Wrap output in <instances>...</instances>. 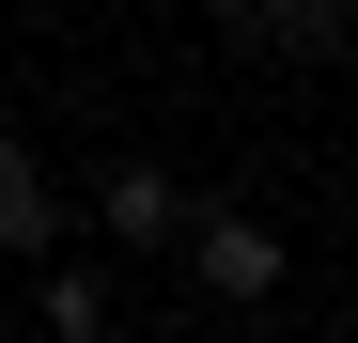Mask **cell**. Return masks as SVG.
<instances>
[{
    "label": "cell",
    "mask_w": 358,
    "mask_h": 343,
    "mask_svg": "<svg viewBox=\"0 0 358 343\" xmlns=\"http://www.w3.org/2000/svg\"><path fill=\"white\" fill-rule=\"evenodd\" d=\"M234 47H265V63H327V47L358 31V0H218Z\"/></svg>",
    "instance_id": "1"
},
{
    "label": "cell",
    "mask_w": 358,
    "mask_h": 343,
    "mask_svg": "<svg viewBox=\"0 0 358 343\" xmlns=\"http://www.w3.org/2000/svg\"><path fill=\"white\" fill-rule=\"evenodd\" d=\"M187 250H203V297H280V234H265V218H187Z\"/></svg>",
    "instance_id": "2"
},
{
    "label": "cell",
    "mask_w": 358,
    "mask_h": 343,
    "mask_svg": "<svg viewBox=\"0 0 358 343\" xmlns=\"http://www.w3.org/2000/svg\"><path fill=\"white\" fill-rule=\"evenodd\" d=\"M94 218H109V234H125V250H156V234H187V188H171L156 156H125V172H109V188H94Z\"/></svg>",
    "instance_id": "3"
},
{
    "label": "cell",
    "mask_w": 358,
    "mask_h": 343,
    "mask_svg": "<svg viewBox=\"0 0 358 343\" xmlns=\"http://www.w3.org/2000/svg\"><path fill=\"white\" fill-rule=\"evenodd\" d=\"M63 234V188L31 172V141H0V250H47Z\"/></svg>",
    "instance_id": "4"
},
{
    "label": "cell",
    "mask_w": 358,
    "mask_h": 343,
    "mask_svg": "<svg viewBox=\"0 0 358 343\" xmlns=\"http://www.w3.org/2000/svg\"><path fill=\"white\" fill-rule=\"evenodd\" d=\"M47 328H63V343H109V281L94 265H47Z\"/></svg>",
    "instance_id": "5"
}]
</instances>
